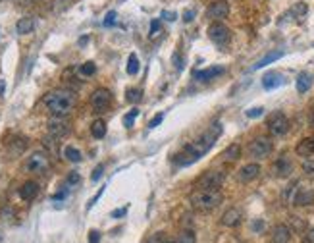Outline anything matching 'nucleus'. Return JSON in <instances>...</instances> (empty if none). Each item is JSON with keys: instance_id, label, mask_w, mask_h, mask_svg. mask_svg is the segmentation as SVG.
Masks as SVG:
<instances>
[{"instance_id": "20e7f679", "label": "nucleus", "mask_w": 314, "mask_h": 243, "mask_svg": "<svg viewBox=\"0 0 314 243\" xmlns=\"http://www.w3.org/2000/svg\"><path fill=\"white\" fill-rule=\"evenodd\" d=\"M226 181V174L222 170H206L199 176V180L195 181L197 189H220L222 183Z\"/></svg>"}, {"instance_id": "dca6fc26", "label": "nucleus", "mask_w": 314, "mask_h": 243, "mask_svg": "<svg viewBox=\"0 0 314 243\" xmlns=\"http://www.w3.org/2000/svg\"><path fill=\"white\" fill-rule=\"evenodd\" d=\"M285 83V79L280 71H268L266 76L262 78V87L266 89V91H272V89H278V87H282Z\"/></svg>"}, {"instance_id": "6ab92c4d", "label": "nucleus", "mask_w": 314, "mask_h": 243, "mask_svg": "<svg viewBox=\"0 0 314 243\" xmlns=\"http://www.w3.org/2000/svg\"><path fill=\"white\" fill-rule=\"evenodd\" d=\"M295 153H297L299 157H305V158L314 157V135L312 137H306V139H303V141L299 143L297 147H295Z\"/></svg>"}, {"instance_id": "ddd939ff", "label": "nucleus", "mask_w": 314, "mask_h": 243, "mask_svg": "<svg viewBox=\"0 0 314 243\" xmlns=\"http://www.w3.org/2000/svg\"><path fill=\"white\" fill-rule=\"evenodd\" d=\"M260 176V166L257 164V162H252V164H247L243 166L241 170H239V174H237V180L241 181V183H249V181L257 180Z\"/></svg>"}, {"instance_id": "c85d7f7f", "label": "nucleus", "mask_w": 314, "mask_h": 243, "mask_svg": "<svg viewBox=\"0 0 314 243\" xmlns=\"http://www.w3.org/2000/svg\"><path fill=\"white\" fill-rule=\"evenodd\" d=\"M129 102H141L143 101V91L141 89H127V97H126Z\"/></svg>"}, {"instance_id": "864d4df0", "label": "nucleus", "mask_w": 314, "mask_h": 243, "mask_svg": "<svg viewBox=\"0 0 314 243\" xmlns=\"http://www.w3.org/2000/svg\"><path fill=\"white\" fill-rule=\"evenodd\" d=\"M120 2H124V0H120Z\"/></svg>"}, {"instance_id": "58836bf2", "label": "nucleus", "mask_w": 314, "mask_h": 243, "mask_svg": "<svg viewBox=\"0 0 314 243\" xmlns=\"http://www.w3.org/2000/svg\"><path fill=\"white\" fill-rule=\"evenodd\" d=\"M99 241H101V232L91 230V232H89V243H99Z\"/></svg>"}, {"instance_id": "aec40b11", "label": "nucleus", "mask_w": 314, "mask_h": 243, "mask_svg": "<svg viewBox=\"0 0 314 243\" xmlns=\"http://www.w3.org/2000/svg\"><path fill=\"white\" fill-rule=\"evenodd\" d=\"M37 193H39V185H37L35 181H25L24 185L19 188V197H22L24 201H31V199H35Z\"/></svg>"}, {"instance_id": "39448f33", "label": "nucleus", "mask_w": 314, "mask_h": 243, "mask_svg": "<svg viewBox=\"0 0 314 243\" xmlns=\"http://www.w3.org/2000/svg\"><path fill=\"white\" fill-rule=\"evenodd\" d=\"M249 157L254 158V160H262V158H268L274 151V143L270 141L268 137H257L249 143Z\"/></svg>"}, {"instance_id": "9d476101", "label": "nucleus", "mask_w": 314, "mask_h": 243, "mask_svg": "<svg viewBox=\"0 0 314 243\" xmlns=\"http://www.w3.org/2000/svg\"><path fill=\"white\" fill-rule=\"evenodd\" d=\"M228 14H229V4L226 0L212 2V4L206 8V17H208V20H214V22H220L224 17H228Z\"/></svg>"}, {"instance_id": "ea45409f", "label": "nucleus", "mask_w": 314, "mask_h": 243, "mask_svg": "<svg viewBox=\"0 0 314 243\" xmlns=\"http://www.w3.org/2000/svg\"><path fill=\"white\" fill-rule=\"evenodd\" d=\"M158 29H160V22H158V20H152V22H150V37H154L158 33Z\"/></svg>"}, {"instance_id": "cd10ccee", "label": "nucleus", "mask_w": 314, "mask_h": 243, "mask_svg": "<svg viewBox=\"0 0 314 243\" xmlns=\"http://www.w3.org/2000/svg\"><path fill=\"white\" fill-rule=\"evenodd\" d=\"M178 243H197V235L191 230H183L178 237Z\"/></svg>"}, {"instance_id": "a878e982", "label": "nucleus", "mask_w": 314, "mask_h": 243, "mask_svg": "<svg viewBox=\"0 0 314 243\" xmlns=\"http://www.w3.org/2000/svg\"><path fill=\"white\" fill-rule=\"evenodd\" d=\"M64 157H66V160H70V162H81L83 160L81 151H77L75 147H66L64 149Z\"/></svg>"}, {"instance_id": "1a4fd4ad", "label": "nucleus", "mask_w": 314, "mask_h": 243, "mask_svg": "<svg viewBox=\"0 0 314 243\" xmlns=\"http://www.w3.org/2000/svg\"><path fill=\"white\" fill-rule=\"evenodd\" d=\"M208 37H210L212 43H216V45H220L222 47V45L229 43V39H231V31H229L224 24H220V22H214V24L208 27Z\"/></svg>"}, {"instance_id": "f03ea898", "label": "nucleus", "mask_w": 314, "mask_h": 243, "mask_svg": "<svg viewBox=\"0 0 314 243\" xmlns=\"http://www.w3.org/2000/svg\"><path fill=\"white\" fill-rule=\"evenodd\" d=\"M75 101H77L75 93L70 89H56V91H50L43 97V104L47 106L52 116L58 118L68 116L75 106Z\"/></svg>"}, {"instance_id": "e433bc0d", "label": "nucleus", "mask_w": 314, "mask_h": 243, "mask_svg": "<svg viewBox=\"0 0 314 243\" xmlns=\"http://www.w3.org/2000/svg\"><path fill=\"white\" fill-rule=\"evenodd\" d=\"M245 114H247V118H259V116H262V114H264V108H260V106H257V108L247 110Z\"/></svg>"}, {"instance_id": "f3484780", "label": "nucleus", "mask_w": 314, "mask_h": 243, "mask_svg": "<svg viewBox=\"0 0 314 243\" xmlns=\"http://www.w3.org/2000/svg\"><path fill=\"white\" fill-rule=\"evenodd\" d=\"M70 132V127H68V124L64 122L62 118L54 116L50 122H48V134L52 135V137H62V135H66Z\"/></svg>"}, {"instance_id": "72a5a7b5", "label": "nucleus", "mask_w": 314, "mask_h": 243, "mask_svg": "<svg viewBox=\"0 0 314 243\" xmlns=\"http://www.w3.org/2000/svg\"><path fill=\"white\" fill-rule=\"evenodd\" d=\"M116 17H118V14H116L114 10H110V12L106 14V17H104V22H102V24H104V27H112V25L116 24Z\"/></svg>"}, {"instance_id": "09e8293b", "label": "nucleus", "mask_w": 314, "mask_h": 243, "mask_svg": "<svg viewBox=\"0 0 314 243\" xmlns=\"http://www.w3.org/2000/svg\"><path fill=\"white\" fill-rule=\"evenodd\" d=\"M264 228V222H254L252 224V230H262Z\"/></svg>"}, {"instance_id": "412c9836", "label": "nucleus", "mask_w": 314, "mask_h": 243, "mask_svg": "<svg viewBox=\"0 0 314 243\" xmlns=\"http://www.w3.org/2000/svg\"><path fill=\"white\" fill-rule=\"evenodd\" d=\"M312 87V76L308 71H301L297 76V91L299 93H306Z\"/></svg>"}, {"instance_id": "3c124183", "label": "nucleus", "mask_w": 314, "mask_h": 243, "mask_svg": "<svg viewBox=\"0 0 314 243\" xmlns=\"http://www.w3.org/2000/svg\"><path fill=\"white\" fill-rule=\"evenodd\" d=\"M312 124H314V114H312Z\"/></svg>"}, {"instance_id": "9b49d317", "label": "nucleus", "mask_w": 314, "mask_h": 243, "mask_svg": "<svg viewBox=\"0 0 314 243\" xmlns=\"http://www.w3.org/2000/svg\"><path fill=\"white\" fill-rule=\"evenodd\" d=\"M222 73H226L224 66H212V68H204V70L193 71V79H197V81H210V79L220 78Z\"/></svg>"}, {"instance_id": "473e14b6", "label": "nucleus", "mask_w": 314, "mask_h": 243, "mask_svg": "<svg viewBox=\"0 0 314 243\" xmlns=\"http://www.w3.org/2000/svg\"><path fill=\"white\" fill-rule=\"evenodd\" d=\"M303 172H305L306 176L314 178V160L312 158H306L305 162H303Z\"/></svg>"}, {"instance_id": "c756f323", "label": "nucleus", "mask_w": 314, "mask_h": 243, "mask_svg": "<svg viewBox=\"0 0 314 243\" xmlns=\"http://www.w3.org/2000/svg\"><path fill=\"white\" fill-rule=\"evenodd\" d=\"M71 4V0H54V2H52V12H56V14H60V12H64V10L68 8V6H70Z\"/></svg>"}, {"instance_id": "a211bd4d", "label": "nucleus", "mask_w": 314, "mask_h": 243, "mask_svg": "<svg viewBox=\"0 0 314 243\" xmlns=\"http://www.w3.org/2000/svg\"><path fill=\"white\" fill-rule=\"evenodd\" d=\"M291 241V228L285 224L274 228L272 232V243H289Z\"/></svg>"}, {"instance_id": "a19ab883", "label": "nucleus", "mask_w": 314, "mask_h": 243, "mask_svg": "<svg viewBox=\"0 0 314 243\" xmlns=\"http://www.w3.org/2000/svg\"><path fill=\"white\" fill-rule=\"evenodd\" d=\"M102 172H104V168H102V166H96V168H94V172H93V176H91V180L99 181V178L102 176Z\"/></svg>"}, {"instance_id": "423d86ee", "label": "nucleus", "mask_w": 314, "mask_h": 243, "mask_svg": "<svg viewBox=\"0 0 314 243\" xmlns=\"http://www.w3.org/2000/svg\"><path fill=\"white\" fill-rule=\"evenodd\" d=\"M266 126H268L270 135L282 137V135H285L287 134V129H289V120H287V116H285L283 112H274V114H270V118H268Z\"/></svg>"}, {"instance_id": "6e6552de", "label": "nucleus", "mask_w": 314, "mask_h": 243, "mask_svg": "<svg viewBox=\"0 0 314 243\" xmlns=\"http://www.w3.org/2000/svg\"><path fill=\"white\" fill-rule=\"evenodd\" d=\"M112 104V93L108 89H96L91 95V106L94 108V112H104L108 110Z\"/></svg>"}, {"instance_id": "de8ad7c7", "label": "nucleus", "mask_w": 314, "mask_h": 243, "mask_svg": "<svg viewBox=\"0 0 314 243\" xmlns=\"http://www.w3.org/2000/svg\"><path fill=\"white\" fill-rule=\"evenodd\" d=\"M64 197H66V191H60V193H56L54 195V201H62Z\"/></svg>"}, {"instance_id": "4468645a", "label": "nucleus", "mask_w": 314, "mask_h": 243, "mask_svg": "<svg viewBox=\"0 0 314 243\" xmlns=\"http://www.w3.org/2000/svg\"><path fill=\"white\" fill-rule=\"evenodd\" d=\"M293 204H297V207H310V204H314V191L306 188H297L295 197H293Z\"/></svg>"}, {"instance_id": "49530a36", "label": "nucleus", "mask_w": 314, "mask_h": 243, "mask_svg": "<svg viewBox=\"0 0 314 243\" xmlns=\"http://www.w3.org/2000/svg\"><path fill=\"white\" fill-rule=\"evenodd\" d=\"M4 91H6V81L0 78V95H4Z\"/></svg>"}, {"instance_id": "37998d69", "label": "nucleus", "mask_w": 314, "mask_h": 243, "mask_svg": "<svg viewBox=\"0 0 314 243\" xmlns=\"http://www.w3.org/2000/svg\"><path fill=\"white\" fill-rule=\"evenodd\" d=\"M162 17H164L166 22H173V20H175V14H173V12H162Z\"/></svg>"}, {"instance_id": "c9c22d12", "label": "nucleus", "mask_w": 314, "mask_h": 243, "mask_svg": "<svg viewBox=\"0 0 314 243\" xmlns=\"http://www.w3.org/2000/svg\"><path fill=\"white\" fill-rule=\"evenodd\" d=\"M79 181H81V176H79L77 172H71L70 176H68V180H66V183H68V185H77Z\"/></svg>"}, {"instance_id": "2f4dec72", "label": "nucleus", "mask_w": 314, "mask_h": 243, "mask_svg": "<svg viewBox=\"0 0 314 243\" xmlns=\"http://www.w3.org/2000/svg\"><path fill=\"white\" fill-rule=\"evenodd\" d=\"M79 71H81V76H87V78H89V76H94V73H96V66H94L93 62H85L81 68H79Z\"/></svg>"}, {"instance_id": "8fccbe9b", "label": "nucleus", "mask_w": 314, "mask_h": 243, "mask_svg": "<svg viewBox=\"0 0 314 243\" xmlns=\"http://www.w3.org/2000/svg\"><path fill=\"white\" fill-rule=\"evenodd\" d=\"M22 2H33V0H22Z\"/></svg>"}, {"instance_id": "c03bdc74", "label": "nucleus", "mask_w": 314, "mask_h": 243, "mask_svg": "<svg viewBox=\"0 0 314 243\" xmlns=\"http://www.w3.org/2000/svg\"><path fill=\"white\" fill-rule=\"evenodd\" d=\"M303 243H314V230H310V232H308V234L305 235Z\"/></svg>"}, {"instance_id": "7c9ffc66", "label": "nucleus", "mask_w": 314, "mask_h": 243, "mask_svg": "<svg viewBox=\"0 0 314 243\" xmlns=\"http://www.w3.org/2000/svg\"><path fill=\"white\" fill-rule=\"evenodd\" d=\"M137 116H139V110H137V108H133L131 112H127L126 116H124V126L131 127V126H133V122L137 120Z\"/></svg>"}, {"instance_id": "f8f14e48", "label": "nucleus", "mask_w": 314, "mask_h": 243, "mask_svg": "<svg viewBox=\"0 0 314 243\" xmlns=\"http://www.w3.org/2000/svg\"><path fill=\"white\" fill-rule=\"evenodd\" d=\"M291 172H293V162H291V158L287 157V155H282V157L274 162V176H278V178H287V176H291Z\"/></svg>"}, {"instance_id": "0eeeda50", "label": "nucleus", "mask_w": 314, "mask_h": 243, "mask_svg": "<svg viewBox=\"0 0 314 243\" xmlns=\"http://www.w3.org/2000/svg\"><path fill=\"white\" fill-rule=\"evenodd\" d=\"M25 168H27V172L33 174L47 172L48 168H50V158H48L47 153H33L29 160L25 162Z\"/></svg>"}, {"instance_id": "f704fd0d", "label": "nucleus", "mask_w": 314, "mask_h": 243, "mask_svg": "<svg viewBox=\"0 0 314 243\" xmlns=\"http://www.w3.org/2000/svg\"><path fill=\"white\" fill-rule=\"evenodd\" d=\"M162 120H164V112H160V114H156V116L150 120V122H149V129H154L156 126H160V122H162Z\"/></svg>"}, {"instance_id": "a18cd8bd", "label": "nucleus", "mask_w": 314, "mask_h": 243, "mask_svg": "<svg viewBox=\"0 0 314 243\" xmlns=\"http://www.w3.org/2000/svg\"><path fill=\"white\" fill-rule=\"evenodd\" d=\"M126 211H127V209H120V211H114V212H112V216H114V218H118V216H124V214H126Z\"/></svg>"}, {"instance_id": "4be33fe9", "label": "nucleus", "mask_w": 314, "mask_h": 243, "mask_svg": "<svg viewBox=\"0 0 314 243\" xmlns=\"http://www.w3.org/2000/svg\"><path fill=\"white\" fill-rule=\"evenodd\" d=\"M35 29V20L33 17H22L16 24V31L19 35H27V33H33Z\"/></svg>"}, {"instance_id": "bb28decb", "label": "nucleus", "mask_w": 314, "mask_h": 243, "mask_svg": "<svg viewBox=\"0 0 314 243\" xmlns=\"http://www.w3.org/2000/svg\"><path fill=\"white\" fill-rule=\"evenodd\" d=\"M127 73L129 76L139 73V58H137V54H129V58H127Z\"/></svg>"}, {"instance_id": "f257e3e1", "label": "nucleus", "mask_w": 314, "mask_h": 243, "mask_svg": "<svg viewBox=\"0 0 314 243\" xmlns=\"http://www.w3.org/2000/svg\"><path fill=\"white\" fill-rule=\"evenodd\" d=\"M220 135H222V124L220 122H216V124H212V126L208 127L199 139L187 143L180 155L173 158V162L180 166H187V164H191V162H197L199 158L204 157L208 151L212 149L214 143H216V139H218Z\"/></svg>"}, {"instance_id": "b1692460", "label": "nucleus", "mask_w": 314, "mask_h": 243, "mask_svg": "<svg viewBox=\"0 0 314 243\" xmlns=\"http://www.w3.org/2000/svg\"><path fill=\"white\" fill-rule=\"evenodd\" d=\"M283 56V52L282 50H276V52H270V54H266L264 58H260L259 62L254 64V70H260V68H266L268 64H272V62H276V60H280Z\"/></svg>"}, {"instance_id": "79ce46f5", "label": "nucleus", "mask_w": 314, "mask_h": 243, "mask_svg": "<svg viewBox=\"0 0 314 243\" xmlns=\"http://www.w3.org/2000/svg\"><path fill=\"white\" fill-rule=\"evenodd\" d=\"M102 193H104V188H101V189H99V193H96V195H94L93 199H91V203H89V207H87V209H93V207H94V203H96V201L101 199V195H102Z\"/></svg>"}, {"instance_id": "603ef678", "label": "nucleus", "mask_w": 314, "mask_h": 243, "mask_svg": "<svg viewBox=\"0 0 314 243\" xmlns=\"http://www.w3.org/2000/svg\"><path fill=\"white\" fill-rule=\"evenodd\" d=\"M166 243H173V241H166Z\"/></svg>"}, {"instance_id": "7ed1b4c3", "label": "nucleus", "mask_w": 314, "mask_h": 243, "mask_svg": "<svg viewBox=\"0 0 314 243\" xmlns=\"http://www.w3.org/2000/svg\"><path fill=\"white\" fill-rule=\"evenodd\" d=\"M224 201L220 189H195L191 195H189V203L191 207L199 212H210L216 207H220V203Z\"/></svg>"}, {"instance_id": "4c0bfd02", "label": "nucleus", "mask_w": 314, "mask_h": 243, "mask_svg": "<svg viewBox=\"0 0 314 243\" xmlns=\"http://www.w3.org/2000/svg\"><path fill=\"white\" fill-rule=\"evenodd\" d=\"M193 20H195V10L187 8L185 12H183V22H185V24H191Z\"/></svg>"}, {"instance_id": "5701e85b", "label": "nucleus", "mask_w": 314, "mask_h": 243, "mask_svg": "<svg viewBox=\"0 0 314 243\" xmlns=\"http://www.w3.org/2000/svg\"><path fill=\"white\" fill-rule=\"evenodd\" d=\"M239 157H241V147H239L237 143L229 145L228 149L222 153V158H224L226 162H235V160H237Z\"/></svg>"}, {"instance_id": "2eb2a0df", "label": "nucleus", "mask_w": 314, "mask_h": 243, "mask_svg": "<svg viewBox=\"0 0 314 243\" xmlns=\"http://www.w3.org/2000/svg\"><path fill=\"white\" fill-rule=\"evenodd\" d=\"M241 218H243V214H241V211L239 209H228V211L222 214V226L226 228H235L241 224Z\"/></svg>"}, {"instance_id": "393cba45", "label": "nucleus", "mask_w": 314, "mask_h": 243, "mask_svg": "<svg viewBox=\"0 0 314 243\" xmlns=\"http://www.w3.org/2000/svg\"><path fill=\"white\" fill-rule=\"evenodd\" d=\"M91 135H93L94 139H102L106 135V124L102 120H94L93 126H91Z\"/></svg>"}]
</instances>
